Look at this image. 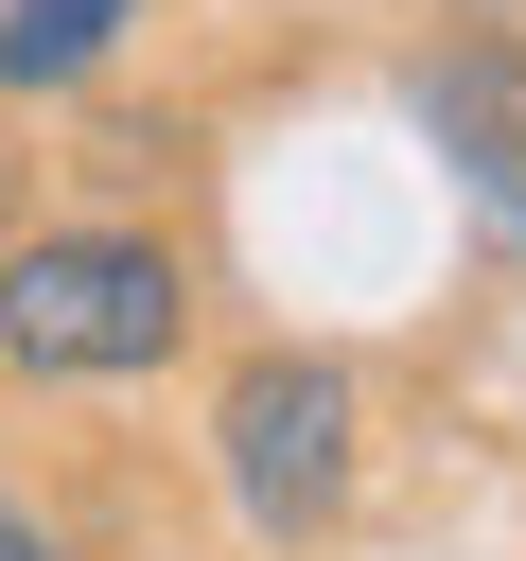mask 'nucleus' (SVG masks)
I'll list each match as a JSON object with an SVG mask.
<instances>
[{
  "label": "nucleus",
  "instance_id": "obj_3",
  "mask_svg": "<svg viewBox=\"0 0 526 561\" xmlns=\"http://www.w3.org/2000/svg\"><path fill=\"white\" fill-rule=\"evenodd\" d=\"M421 140L473 175V210L491 228H526V70L473 35V53H421Z\"/></svg>",
  "mask_w": 526,
  "mask_h": 561
},
{
  "label": "nucleus",
  "instance_id": "obj_4",
  "mask_svg": "<svg viewBox=\"0 0 526 561\" xmlns=\"http://www.w3.org/2000/svg\"><path fill=\"white\" fill-rule=\"evenodd\" d=\"M140 0H0V88H88Z\"/></svg>",
  "mask_w": 526,
  "mask_h": 561
},
{
  "label": "nucleus",
  "instance_id": "obj_1",
  "mask_svg": "<svg viewBox=\"0 0 526 561\" xmlns=\"http://www.w3.org/2000/svg\"><path fill=\"white\" fill-rule=\"evenodd\" d=\"M175 245H140V228H35L18 263H0V368H35V386H105V368H158L175 351Z\"/></svg>",
  "mask_w": 526,
  "mask_h": 561
},
{
  "label": "nucleus",
  "instance_id": "obj_2",
  "mask_svg": "<svg viewBox=\"0 0 526 561\" xmlns=\"http://www.w3.org/2000/svg\"><path fill=\"white\" fill-rule=\"evenodd\" d=\"M210 438H228L245 526H333V508H351V368H333V351H263Z\"/></svg>",
  "mask_w": 526,
  "mask_h": 561
},
{
  "label": "nucleus",
  "instance_id": "obj_5",
  "mask_svg": "<svg viewBox=\"0 0 526 561\" xmlns=\"http://www.w3.org/2000/svg\"><path fill=\"white\" fill-rule=\"evenodd\" d=\"M0 561H70V543H53V526H35L18 491H0Z\"/></svg>",
  "mask_w": 526,
  "mask_h": 561
},
{
  "label": "nucleus",
  "instance_id": "obj_6",
  "mask_svg": "<svg viewBox=\"0 0 526 561\" xmlns=\"http://www.w3.org/2000/svg\"><path fill=\"white\" fill-rule=\"evenodd\" d=\"M491 18H526V0H491Z\"/></svg>",
  "mask_w": 526,
  "mask_h": 561
}]
</instances>
